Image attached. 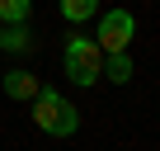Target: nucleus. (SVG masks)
Segmentation results:
<instances>
[{"label": "nucleus", "mask_w": 160, "mask_h": 151, "mask_svg": "<svg viewBox=\"0 0 160 151\" xmlns=\"http://www.w3.org/2000/svg\"><path fill=\"white\" fill-rule=\"evenodd\" d=\"M33 0H0V24H28Z\"/></svg>", "instance_id": "6e6552de"}, {"label": "nucleus", "mask_w": 160, "mask_h": 151, "mask_svg": "<svg viewBox=\"0 0 160 151\" xmlns=\"http://www.w3.org/2000/svg\"><path fill=\"white\" fill-rule=\"evenodd\" d=\"M0 47H5V52H33V33L24 24H5V29H0Z\"/></svg>", "instance_id": "423d86ee"}, {"label": "nucleus", "mask_w": 160, "mask_h": 151, "mask_svg": "<svg viewBox=\"0 0 160 151\" xmlns=\"http://www.w3.org/2000/svg\"><path fill=\"white\" fill-rule=\"evenodd\" d=\"M28 104H33V123H38L47 137H71V132L80 128L75 104H71V99H61V90H52V85H42Z\"/></svg>", "instance_id": "f03ea898"}, {"label": "nucleus", "mask_w": 160, "mask_h": 151, "mask_svg": "<svg viewBox=\"0 0 160 151\" xmlns=\"http://www.w3.org/2000/svg\"><path fill=\"white\" fill-rule=\"evenodd\" d=\"M61 14H66L71 24H85V19L99 14V0H61Z\"/></svg>", "instance_id": "0eeeda50"}, {"label": "nucleus", "mask_w": 160, "mask_h": 151, "mask_svg": "<svg viewBox=\"0 0 160 151\" xmlns=\"http://www.w3.org/2000/svg\"><path fill=\"white\" fill-rule=\"evenodd\" d=\"M0 29H5V24H0Z\"/></svg>", "instance_id": "1a4fd4ad"}, {"label": "nucleus", "mask_w": 160, "mask_h": 151, "mask_svg": "<svg viewBox=\"0 0 160 151\" xmlns=\"http://www.w3.org/2000/svg\"><path fill=\"white\" fill-rule=\"evenodd\" d=\"M61 66H66V81L75 85H99L104 81V47L85 33H71L66 38V52H61Z\"/></svg>", "instance_id": "f257e3e1"}, {"label": "nucleus", "mask_w": 160, "mask_h": 151, "mask_svg": "<svg viewBox=\"0 0 160 151\" xmlns=\"http://www.w3.org/2000/svg\"><path fill=\"white\" fill-rule=\"evenodd\" d=\"M42 85H38V76H28V71H5V95L10 99H33Z\"/></svg>", "instance_id": "20e7f679"}, {"label": "nucleus", "mask_w": 160, "mask_h": 151, "mask_svg": "<svg viewBox=\"0 0 160 151\" xmlns=\"http://www.w3.org/2000/svg\"><path fill=\"white\" fill-rule=\"evenodd\" d=\"M104 81H113V85L132 81V57L127 52H104Z\"/></svg>", "instance_id": "39448f33"}, {"label": "nucleus", "mask_w": 160, "mask_h": 151, "mask_svg": "<svg viewBox=\"0 0 160 151\" xmlns=\"http://www.w3.org/2000/svg\"><path fill=\"white\" fill-rule=\"evenodd\" d=\"M137 38V19L127 14V10H104L99 14V47L104 52H127V43Z\"/></svg>", "instance_id": "7ed1b4c3"}]
</instances>
